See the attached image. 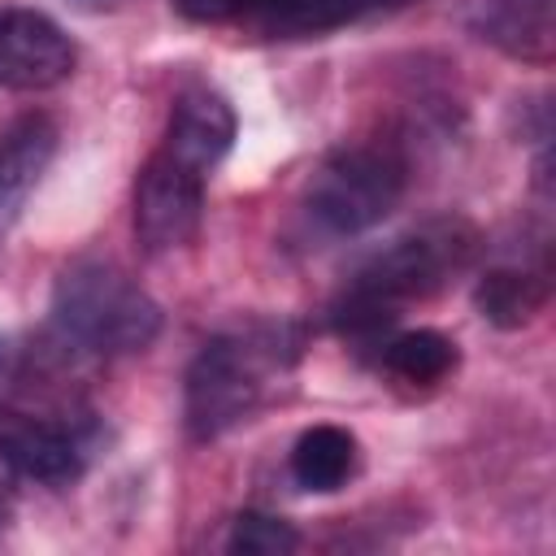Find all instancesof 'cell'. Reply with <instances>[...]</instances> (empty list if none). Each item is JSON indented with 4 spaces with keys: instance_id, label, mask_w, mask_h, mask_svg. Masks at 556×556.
Returning a JSON list of instances; mask_svg holds the SVG:
<instances>
[{
    "instance_id": "1",
    "label": "cell",
    "mask_w": 556,
    "mask_h": 556,
    "mask_svg": "<svg viewBox=\"0 0 556 556\" xmlns=\"http://www.w3.org/2000/svg\"><path fill=\"white\" fill-rule=\"evenodd\" d=\"M473 252L478 230L465 217H430L395 235L348 274L330 304V326L343 339L387 334L413 304H426L452 287V278L469 269Z\"/></svg>"
},
{
    "instance_id": "2",
    "label": "cell",
    "mask_w": 556,
    "mask_h": 556,
    "mask_svg": "<svg viewBox=\"0 0 556 556\" xmlns=\"http://www.w3.org/2000/svg\"><path fill=\"white\" fill-rule=\"evenodd\" d=\"M300 339L287 321H243L200 343L182 378V421L195 443L222 439L243 426L265 400L274 378L291 369Z\"/></svg>"
},
{
    "instance_id": "3",
    "label": "cell",
    "mask_w": 556,
    "mask_h": 556,
    "mask_svg": "<svg viewBox=\"0 0 556 556\" xmlns=\"http://www.w3.org/2000/svg\"><path fill=\"white\" fill-rule=\"evenodd\" d=\"M52 330L78 356H130L156 343L161 304L109 256H78L52 282Z\"/></svg>"
},
{
    "instance_id": "4",
    "label": "cell",
    "mask_w": 556,
    "mask_h": 556,
    "mask_svg": "<svg viewBox=\"0 0 556 556\" xmlns=\"http://www.w3.org/2000/svg\"><path fill=\"white\" fill-rule=\"evenodd\" d=\"M408 191V156L395 139L339 143L304 182L300 222L317 239H356L374 230Z\"/></svg>"
},
{
    "instance_id": "5",
    "label": "cell",
    "mask_w": 556,
    "mask_h": 556,
    "mask_svg": "<svg viewBox=\"0 0 556 556\" xmlns=\"http://www.w3.org/2000/svg\"><path fill=\"white\" fill-rule=\"evenodd\" d=\"M96 426L83 417H0V486L9 491H65L96 456Z\"/></svg>"
},
{
    "instance_id": "6",
    "label": "cell",
    "mask_w": 556,
    "mask_h": 556,
    "mask_svg": "<svg viewBox=\"0 0 556 556\" xmlns=\"http://www.w3.org/2000/svg\"><path fill=\"white\" fill-rule=\"evenodd\" d=\"M204 182L200 174L182 169L161 148L143 161L135 178V239L148 256L187 248L204 217Z\"/></svg>"
},
{
    "instance_id": "7",
    "label": "cell",
    "mask_w": 556,
    "mask_h": 556,
    "mask_svg": "<svg viewBox=\"0 0 556 556\" xmlns=\"http://www.w3.org/2000/svg\"><path fill=\"white\" fill-rule=\"evenodd\" d=\"M78 65L74 39L39 9H0V87L4 91H52Z\"/></svg>"
},
{
    "instance_id": "8",
    "label": "cell",
    "mask_w": 556,
    "mask_h": 556,
    "mask_svg": "<svg viewBox=\"0 0 556 556\" xmlns=\"http://www.w3.org/2000/svg\"><path fill=\"white\" fill-rule=\"evenodd\" d=\"M230 143H235L230 100L213 87H187L169 109L161 152L174 156L182 169H191L200 178H213V169L226 161Z\"/></svg>"
},
{
    "instance_id": "9",
    "label": "cell",
    "mask_w": 556,
    "mask_h": 556,
    "mask_svg": "<svg viewBox=\"0 0 556 556\" xmlns=\"http://www.w3.org/2000/svg\"><path fill=\"white\" fill-rule=\"evenodd\" d=\"M56 148H61V126L48 113H39V109L17 113L0 130V235L26 208L30 191L48 174Z\"/></svg>"
},
{
    "instance_id": "10",
    "label": "cell",
    "mask_w": 556,
    "mask_h": 556,
    "mask_svg": "<svg viewBox=\"0 0 556 556\" xmlns=\"http://www.w3.org/2000/svg\"><path fill=\"white\" fill-rule=\"evenodd\" d=\"M556 0H482L469 13V30L500 48L504 56L547 70L556 56V26H552Z\"/></svg>"
},
{
    "instance_id": "11",
    "label": "cell",
    "mask_w": 556,
    "mask_h": 556,
    "mask_svg": "<svg viewBox=\"0 0 556 556\" xmlns=\"http://www.w3.org/2000/svg\"><path fill=\"white\" fill-rule=\"evenodd\" d=\"M287 465H291V482L300 491H308V495H334V491H343L356 478V469H361V443H356L352 430L321 421V426L300 430V439L291 443V460Z\"/></svg>"
},
{
    "instance_id": "12",
    "label": "cell",
    "mask_w": 556,
    "mask_h": 556,
    "mask_svg": "<svg viewBox=\"0 0 556 556\" xmlns=\"http://www.w3.org/2000/svg\"><path fill=\"white\" fill-rule=\"evenodd\" d=\"M552 300V278L547 269H526V265H500L486 269L473 287V308L482 313V321L500 326V330H521L530 326Z\"/></svg>"
},
{
    "instance_id": "13",
    "label": "cell",
    "mask_w": 556,
    "mask_h": 556,
    "mask_svg": "<svg viewBox=\"0 0 556 556\" xmlns=\"http://www.w3.org/2000/svg\"><path fill=\"white\" fill-rule=\"evenodd\" d=\"M456 365H460L456 339H447L443 330H430V326L400 330V334L382 339V348H378V369L404 387H439L456 374Z\"/></svg>"
},
{
    "instance_id": "14",
    "label": "cell",
    "mask_w": 556,
    "mask_h": 556,
    "mask_svg": "<svg viewBox=\"0 0 556 556\" xmlns=\"http://www.w3.org/2000/svg\"><path fill=\"white\" fill-rule=\"evenodd\" d=\"M408 4H421V0H291L265 39H317V35H330V30H343L365 17L408 9Z\"/></svg>"
},
{
    "instance_id": "15",
    "label": "cell",
    "mask_w": 556,
    "mask_h": 556,
    "mask_svg": "<svg viewBox=\"0 0 556 556\" xmlns=\"http://www.w3.org/2000/svg\"><path fill=\"white\" fill-rule=\"evenodd\" d=\"M187 17L195 22H213V26H239L252 35H269L274 17L291 4V0H174Z\"/></svg>"
},
{
    "instance_id": "16",
    "label": "cell",
    "mask_w": 556,
    "mask_h": 556,
    "mask_svg": "<svg viewBox=\"0 0 556 556\" xmlns=\"http://www.w3.org/2000/svg\"><path fill=\"white\" fill-rule=\"evenodd\" d=\"M226 547L235 556H282V552L300 547V530L282 517H269V513H239Z\"/></svg>"
},
{
    "instance_id": "17",
    "label": "cell",
    "mask_w": 556,
    "mask_h": 556,
    "mask_svg": "<svg viewBox=\"0 0 556 556\" xmlns=\"http://www.w3.org/2000/svg\"><path fill=\"white\" fill-rule=\"evenodd\" d=\"M13 365H17V348H13L9 334H0V391H4V382L13 378Z\"/></svg>"
},
{
    "instance_id": "18",
    "label": "cell",
    "mask_w": 556,
    "mask_h": 556,
    "mask_svg": "<svg viewBox=\"0 0 556 556\" xmlns=\"http://www.w3.org/2000/svg\"><path fill=\"white\" fill-rule=\"evenodd\" d=\"M0 521H4V517H0Z\"/></svg>"
}]
</instances>
